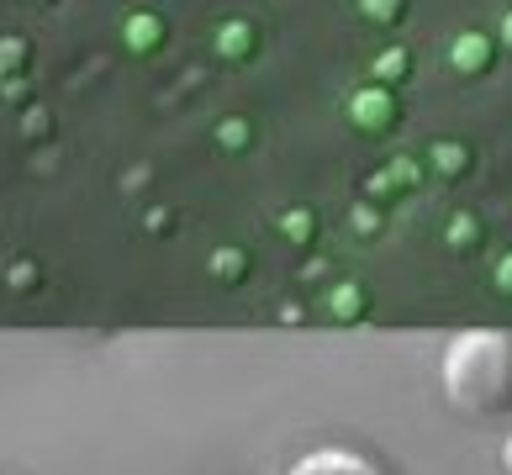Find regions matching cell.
I'll return each instance as SVG.
<instances>
[{"label":"cell","mask_w":512,"mask_h":475,"mask_svg":"<svg viewBox=\"0 0 512 475\" xmlns=\"http://www.w3.org/2000/svg\"><path fill=\"white\" fill-rule=\"evenodd\" d=\"M444 396L465 417H502L512 412V333L497 328H470L449 338L444 349Z\"/></svg>","instance_id":"cell-1"},{"label":"cell","mask_w":512,"mask_h":475,"mask_svg":"<svg viewBox=\"0 0 512 475\" xmlns=\"http://www.w3.org/2000/svg\"><path fill=\"white\" fill-rule=\"evenodd\" d=\"M291 475H381V465L359 449H344V444H328V449H312L291 465Z\"/></svg>","instance_id":"cell-2"},{"label":"cell","mask_w":512,"mask_h":475,"mask_svg":"<svg viewBox=\"0 0 512 475\" xmlns=\"http://www.w3.org/2000/svg\"><path fill=\"white\" fill-rule=\"evenodd\" d=\"M349 117L365 132H391L396 122H402V101H396V90H386V85H365V90H354Z\"/></svg>","instance_id":"cell-3"},{"label":"cell","mask_w":512,"mask_h":475,"mask_svg":"<svg viewBox=\"0 0 512 475\" xmlns=\"http://www.w3.org/2000/svg\"><path fill=\"white\" fill-rule=\"evenodd\" d=\"M449 69L465 74V80H481V74L497 69V43L486 32H460L449 43Z\"/></svg>","instance_id":"cell-4"},{"label":"cell","mask_w":512,"mask_h":475,"mask_svg":"<svg viewBox=\"0 0 512 475\" xmlns=\"http://www.w3.org/2000/svg\"><path fill=\"white\" fill-rule=\"evenodd\" d=\"M428 164H433V175H439V180H465L470 164H476V154H470L465 138H439L428 148Z\"/></svg>","instance_id":"cell-5"},{"label":"cell","mask_w":512,"mask_h":475,"mask_svg":"<svg viewBox=\"0 0 512 475\" xmlns=\"http://www.w3.org/2000/svg\"><path fill=\"white\" fill-rule=\"evenodd\" d=\"M407 74H412V53H407V48H386L381 59H375V80H381L386 90H396Z\"/></svg>","instance_id":"cell-6"},{"label":"cell","mask_w":512,"mask_h":475,"mask_svg":"<svg viewBox=\"0 0 512 475\" xmlns=\"http://www.w3.org/2000/svg\"><path fill=\"white\" fill-rule=\"evenodd\" d=\"M481 233H486V227H481L476 212H454L449 217V249H476Z\"/></svg>","instance_id":"cell-7"},{"label":"cell","mask_w":512,"mask_h":475,"mask_svg":"<svg viewBox=\"0 0 512 475\" xmlns=\"http://www.w3.org/2000/svg\"><path fill=\"white\" fill-rule=\"evenodd\" d=\"M359 11H365V22H381V27H396L407 16V0H359Z\"/></svg>","instance_id":"cell-8"},{"label":"cell","mask_w":512,"mask_h":475,"mask_svg":"<svg viewBox=\"0 0 512 475\" xmlns=\"http://www.w3.org/2000/svg\"><path fill=\"white\" fill-rule=\"evenodd\" d=\"M386 175H391V180H396V185H417V175H423V169H417V164H412V159H396V164H391V169H386Z\"/></svg>","instance_id":"cell-9"},{"label":"cell","mask_w":512,"mask_h":475,"mask_svg":"<svg viewBox=\"0 0 512 475\" xmlns=\"http://www.w3.org/2000/svg\"><path fill=\"white\" fill-rule=\"evenodd\" d=\"M497 291H507V296H512V254H502V259H497Z\"/></svg>","instance_id":"cell-10"},{"label":"cell","mask_w":512,"mask_h":475,"mask_svg":"<svg viewBox=\"0 0 512 475\" xmlns=\"http://www.w3.org/2000/svg\"><path fill=\"white\" fill-rule=\"evenodd\" d=\"M354 222H359V233H375V227H381V222H375V212H370V206H359V212H354Z\"/></svg>","instance_id":"cell-11"},{"label":"cell","mask_w":512,"mask_h":475,"mask_svg":"<svg viewBox=\"0 0 512 475\" xmlns=\"http://www.w3.org/2000/svg\"><path fill=\"white\" fill-rule=\"evenodd\" d=\"M502 48L512 53V11H502Z\"/></svg>","instance_id":"cell-12"},{"label":"cell","mask_w":512,"mask_h":475,"mask_svg":"<svg viewBox=\"0 0 512 475\" xmlns=\"http://www.w3.org/2000/svg\"><path fill=\"white\" fill-rule=\"evenodd\" d=\"M502 470L512 475V433H507V444H502Z\"/></svg>","instance_id":"cell-13"}]
</instances>
